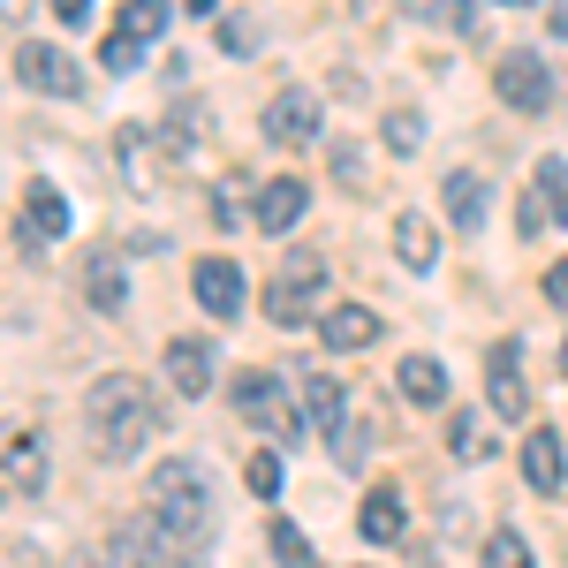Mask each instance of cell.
Masks as SVG:
<instances>
[{"label":"cell","mask_w":568,"mask_h":568,"mask_svg":"<svg viewBox=\"0 0 568 568\" xmlns=\"http://www.w3.org/2000/svg\"><path fill=\"white\" fill-rule=\"evenodd\" d=\"M8 493H16V500H39L45 493V447L31 433L8 439Z\"/></svg>","instance_id":"18"},{"label":"cell","mask_w":568,"mask_h":568,"mask_svg":"<svg viewBox=\"0 0 568 568\" xmlns=\"http://www.w3.org/2000/svg\"><path fill=\"white\" fill-rule=\"evenodd\" d=\"M16 77H23L31 91H45V99H77V91H84V69H77L61 45H45V39L16 45Z\"/></svg>","instance_id":"6"},{"label":"cell","mask_w":568,"mask_h":568,"mask_svg":"<svg viewBox=\"0 0 568 568\" xmlns=\"http://www.w3.org/2000/svg\"><path fill=\"white\" fill-rule=\"evenodd\" d=\"M356 530H364L372 546H394V538H402V500H394L387 485H379V493H364V508H356Z\"/></svg>","instance_id":"22"},{"label":"cell","mask_w":568,"mask_h":568,"mask_svg":"<svg viewBox=\"0 0 568 568\" xmlns=\"http://www.w3.org/2000/svg\"><path fill=\"white\" fill-rule=\"evenodd\" d=\"M394 258H402V273H433L439 265V227L425 213H394Z\"/></svg>","instance_id":"14"},{"label":"cell","mask_w":568,"mask_h":568,"mask_svg":"<svg viewBox=\"0 0 568 568\" xmlns=\"http://www.w3.org/2000/svg\"><path fill=\"white\" fill-rule=\"evenodd\" d=\"M114 160H122V190L130 197H144L152 190V130H114Z\"/></svg>","instance_id":"19"},{"label":"cell","mask_w":568,"mask_h":568,"mask_svg":"<svg viewBox=\"0 0 568 568\" xmlns=\"http://www.w3.org/2000/svg\"><path fill=\"white\" fill-rule=\"evenodd\" d=\"M152 524L190 538V546H213L220 538V508H213V478L182 455V463H160L152 470Z\"/></svg>","instance_id":"2"},{"label":"cell","mask_w":568,"mask_h":568,"mask_svg":"<svg viewBox=\"0 0 568 568\" xmlns=\"http://www.w3.org/2000/svg\"><path fill=\"white\" fill-rule=\"evenodd\" d=\"M304 205H311V190L296 175H273L258 190V205H251V227H265V235H288L296 220H304Z\"/></svg>","instance_id":"12"},{"label":"cell","mask_w":568,"mask_h":568,"mask_svg":"<svg viewBox=\"0 0 568 568\" xmlns=\"http://www.w3.org/2000/svg\"><path fill=\"white\" fill-rule=\"evenodd\" d=\"M168 379H175V394H205L213 387V342L175 334V342H168Z\"/></svg>","instance_id":"15"},{"label":"cell","mask_w":568,"mask_h":568,"mask_svg":"<svg viewBox=\"0 0 568 568\" xmlns=\"http://www.w3.org/2000/svg\"><path fill=\"white\" fill-rule=\"evenodd\" d=\"M23 227L45 235V243H61V235H69V197H61L53 182H31V197H23Z\"/></svg>","instance_id":"20"},{"label":"cell","mask_w":568,"mask_h":568,"mask_svg":"<svg viewBox=\"0 0 568 568\" xmlns=\"http://www.w3.org/2000/svg\"><path fill=\"white\" fill-rule=\"evenodd\" d=\"M516 8H530V0H516Z\"/></svg>","instance_id":"40"},{"label":"cell","mask_w":568,"mask_h":568,"mask_svg":"<svg viewBox=\"0 0 568 568\" xmlns=\"http://www.w3.org/2000/svg\"><path fill=\"white\" fill-rule=\"evenodd\" d=\"M516 227H524V235H546V227H561V220H554V205H546V190H538V182H530L524 197H516Z\"/></svg>","instance_id":"30"},{"label":"cell","mask_w":568,"mask_h":568,"mask_svg":"<svg viewBox=\"0 0 568 568\" xmlns=\"http://www.w3.org/2000/svg\"><path fill=\"white\" fill-rule=\"evenodd\" d=\"M304 425L326 439V447H342V433H349V387H334L326 372H311L304 379Z\"/></svg>","instance_id":"11"},{"label":"cell","mask_w":568,"mask_h":568,"mask_svg":"<svg viewBox=\"0 0 568 568\" xmlns=\"http://www.w3.org/2000/svg\"><path fill=\"white\" fill-rule=\"evenodd\" d=\"M318 288H326V258L318 251H296V258L273 273V288H265V318L273 326H304L311 311H318Z\"/></svg>","instance_id":"3"},{"label":"cell","mask_w":568,"mask_h":568,"mask_svg":"<svg viewBox=\"0 0 568 568\" xmlns=\"http://www.w3.org/2000/svg\"><path fill=\"white\" fill-rule=\"evenodd\" d=\"M281 478H288V470H281V447H258L251 470H243V485H251L258 500H281Z\"/></svg>","instance_id":"26"},{"label":"cell","mask_w":568,"mask_h":568,"mask_svg":"<svg viewBox=\"0 0 568 568\" xmlns=\"http://www.w3.org/2000/svg\"><path fill=\"white\" fill-rule=\"evenodd\" d=\"M538 190H546V205H554V220H561L568 227V160H538Z\"/></svg>","instance_id":"28"},{"label":"cell","mask_w":568,"mask_h":568,"mask_svg":"<svg viewBox=\"0 0 568 568\" xmlns=\"http://www.w3.org/2000/svg\"><path fill=\"white\" fill-rule=\"evenodd\" d=\"M114 31H130V39H160V31H168V0H122V23H114Z\"/></svg>","instance_id":"25"},{"label":"cell","mask_w":568,"mask_h":568,"mask_svg":"<svg viewBox=\"0 0 568 568\" xmlns=\"http://www.w3.org/2000/svg\"><path fill=\"white\" fill-rule=\"evenodd\" d=\"M106 69H114V77H130V69H144V39H130V31H114V39H106Z\"/></svg>","instance_id":"32"},{"label":"cell","mask_w":568,"mask_h":568,"mask_svg":"<svg viewBox=\"0 0 568 568\" xmlns=\"http://www.w3.org/2000/svg\"><path fill=\"white\" fill-rule=\"evenodd\" d=\"M190 296H197V304L227 326V318L243 311V296H251V288H243V265H235V258H205L197 273H190Z\"/></svg>","instance_id":"9"},{"label":"cell","mask_w":568,"mask_h":568,"mask_svg":"<svg viewBox=\"0 0 568 568\" xmlns=\"http://www.w3.org/2000/svg\"><path fill=\"white\" fill-rule=\"evenodd\" d=\"M84 304L91 311H122V304H130V273H122V258H114V251L84 258Z\"/></svg>","instance_id":"17"},{"label":"cell","mask_w":568,"mask_h":568,"mask_svg":"<svg viewBox=\"0 0 568 568\" xmlns=\"http://www.w3.org/2000/svg\"><path fill=\"white\" fill-rule=\"evenodd\" d=\"M493 91H500L516 114H546V106H554V69H546L530 45H516V53L493 61Z\"/></svg>","instance_id":"5"},{"label":"cell","mask_w":568,"mask_h":568,"mask_svg":"<svg viewBox=\"0 0 568 568\" xmlns=\"http://www.w3.org/2000/svg\"><path fill=\"white\" fill-rule=\"evenodd\" d=\"M439 205H447V220H455V227H485V213H493V190H485V175H470V168H463V175L439 182Z\"/></svg>","instance_id":"16"},{"label":"cell","mask_w":568,"mask_h":568,"mask_svg":"<svg viewBox=\"0 0 568 568\" xmlns=\"http://www.w3.org/2000/svg\"><path fill=\"white\" fill-rule=\"evenodd\" d=\"M546 23H554V39H568V0H546Z\"/></svg>","instance_id":"36"},{"label":"cell","mask_w":568,"mask_h":568,"mask_svg":"<svg viewBox=\"0 0 568 568\" xmlns=\"http://www.w3.org/2000/svg\"><path fill=\"white\" fill-rule=\"evenodd\" d=\"M84 433L99 447V463H136L152 433H160V409H152V387L130 379V372H106V379H91L84 394Z\"/></svg>","instance_id":"1"},{"label":"cell","mask_w":568,"mask_h":568,"mask_svg":"<svg viewBox=\"0 0 568 568\" xmlns=\"http://www.w3.org/2000/svg\"><path fill=\"white\" fill-rule=\"evenodd\" d=\"M8 568H45L39 554H23V546H8Z\"/></svg>","instance_id":"37"},{"label":"cell","mask_w":568,"mask_h":568,"mask_svg":"<svg viewBox=\"0 0 568 568\" xmlns=\"http://www.w3.org/2000/svg\"><path fill=\"white\" fill-rule=\"evenodd\" d=\"M379 136H387V152H394V160H409V152L425 144V114H417V106H387Z\"/></svg>","instance_id":"24"},{"label":"cell","mask_w":568,"mask_h":568,"mask_svg":"<svg viewBox=\"0 0 568 568\" xmlns=\"http://www.w3.org/2000/svg\"><path fill=\"white\" fill-rule=\"evenodd\" d=\"M485 568H538V561H530V546L516 530H493V538H485Z\"/></svg>","instance_id":"29"},{"label":"cell","mask_w":568,"mask_h":568,"mask_svg":"<svg viewBox=\"0 0 568 568\" xmlns=\"http://www.w3.org/2000/svg\"><path fill=\"white\" fill-rule=\"evenodd\" d=\"M334 168H342V182H349V190H364V168H356V144H334Z\"/></svg>","instance_id":"34"},{"label":"cell","mask_w":568,"mask_h":568,"mask_svg":"<svg viewBox=\"0 0 568 568\" xmlns=\"http://www.w3.org/2000/svg\"><path fill=\"white\" fill-rule=\"evenodd\" d=\"M561 379H568V342H561Z\"/></svg>","instance_id":"39"},{"label":"cell","mask_w":568,"mask_h":568,"mask_svg":"<svg viewBox=\"0 0 568 568\" xmlns=\"http://www.w3.org/2000/svg\"><path fill=\"white\" fill-rule=\"evenodd\" d=\"M227 402H235V417L243 425H258V433L288 439L296 433V409H288V387L265 372V364H251V372H235V387H227Z\"/></svg>","instance_id":"4"},{"label":"cell","mask_w":568,"mask_h":568,"mask_svg":"<svg viewBox=\"0 0 568 568\" xmlns=\"http://www.w3.org/2000/svg\"><path fill=\"white\" fill-rule=\"evenodd\" d=\"M394 387H402V402H425L433 409V402H447V372H439L433 356H402L394 364Z\"/></svg>","instance_id":"21"},{"label":"cell","mask_w":568,"mask_h":568,"mask_svg":"<svg viewBox=\"0 0 568 568\" xmlns=\"http://www.w3.org/2000/svg\"><path fill=\"white\" fill-rule=\"evenodd\" d=\"M53 16L61 23H91V0H53Z\"/></svg>","instance_id":"35"},{"label":"cell","mask_w":568,"mask_h":568,"mask_svg":"<svg viewBox=\"0 0 568 568\" xmlns=\"http://www.w3.org/2000/svg\"><path fill=\"white\" fill-rule=\"evenodd\" d=\"M168 144H175V152H197V144H205V114H197V99H175V122H168Z\"/></svg>","instance_id":"27"},{"label":"cell","mask_w":568,"mask_h":568,"mask_svg":"<svg viewBox=\"0 0 568 568\" xmlns=\"http://www.w3.org/2000/svg\"><path fill=\"white\" fill-rule=\"evenodd\" d=\"M485 402L500 417H524L530 409V379H524V349L516 342H493V356H485Z\"/></svg>","instance_id":"8"},{"label":"cell","mask_w":568,"mask_h":568,"mask_svg":"<svg viewBox=\"0 0 568 568\" xmlns=\"http://www.w3.org/2000/svg\"><path fill=\"white\" fill-rule=\"evenodd\" d=\"M318 334H326L334 349H372L387 326H379V311H372V304H326V311H318Z\"/></svg>","instance_id":"13"},{"label":"cell","mask_w":568,"mask_h":568,"mask_svg":"<svg viewBox=\"0 0 568 568\" xmlns=\"http://www.w3.org/2000/svg\"><path fill=\"white\" fill-rule=\"evenodd\" d=\"M356 16H364V23H372V16H387V0H356Z\"/></svg>","instance_id":"38"},{"label":"cell","mask_w":568,"mask_h":568,"mask_svg":"<svg viewBox=\"0 0 568 568\" xmlns=\"http://www.w3.org/2000/svg\"><path fill=\"white\" fill-rule=\"evenodd\" d=\"M516 463H524V485H530V493H561V478H568V447H561V433H554V425H530V433H524V455H516Z\"/></svg>","instance_id":"10"},{"label":"cell","mask_w":568,"mask_h":568,"mask_svg":"<svg viewBox=\"0 0 568 568\" xmlns=\"http://www.w3.org/2000/svg\"><path fill=\"white\" fill-rule=\"evenodd\" d=\"M546 304H561V311H568V258L546 265Z\"/></svg>","instance_id":"33"},{"label":"cell","mask_w":568,"mask_h":568,"mask_svg":"<svg viewBox=\"0 0 568 568\" xmlns=\"http://www.w3.org/2000/svg\"><path fill=\"white\" fill-rule=\"evenodd\" d=\"M265 144H273V152H304L311 136H318V99H311V91H281V99H273V106H265Z\"/></svg>","instance_id":"7"},{"label":"cell","mask_w":568,"mask_h":568,"mask_svg":"<svg viewBox=\"0 0 568 568\" xmlns=\"http://www.w3.org/2000/svg\"><path fill=\"white\" fill-rule=\"evenodd\" d=\"M220 53H235V61L258 53V23H251V16H227V23H220Z\"/></svg>","instance_id":"31"},{"label":"cell","mask_w":568,"mask_h":568,"mask_svg":"<svg viewBox=\"0 0 568 568\" xmlns=\"http://www.w3.org/2000/svg\"><path fill=\"white\" fill-rule=\"evenodd\" d=\"M265 546H273V568H318V554H311V538L288 516H273L265 524Z\"/></svg>","instance_id":"23"}]
</instances>
